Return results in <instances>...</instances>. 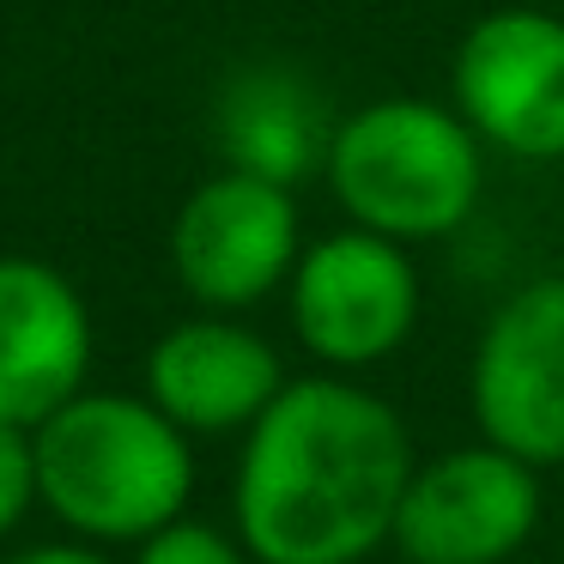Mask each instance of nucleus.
<instances>
[{"label": "nucleus", "mask_w": 564, "mask_h": 564, "mask_svg": "<svg viewBox=\"0 0 564 564\" xmlns=\"http://www.w3.org/2000/svg\"><path fill=\"white\" fill-rule=\"evenodd\" d=\"M406 479L401 413L346 377H304L243 437L237 528L261 564H358L394 534Z\"/></svg>", "instance_id": "nucleus-1"}, {"label": "nucleus", "mask_w": 564, "mask_h": 564, "mask_svg": "<svg viewBox=\"0 0 564 564\" xmlns=\"http://www.w3.org/2000/svg\"><path fill=\"white\" fill-rule=\"evenodd\" d=\"M37 498L86 540H147L195 491V449L152 394L79 389L37 431Z\"/></svg>", "instance_id": "nucleus-2"}, {"label": "nucleus", "mask_w": 564, "mask_h": 564, "mask_svg": "<svg viewBox=\"0 0 564 564\" xmlns=\"http://www.w3.org/2000/svg\"><path fill=\"white\" fill-rule=\"evenodd\" d=\"M328 188L340 213L394 243H431L467 225L486 188V140L455 104L377 98L328 140Z\"/></svg>", "instance_id": "nucleus-3"}, {"label": "nucleus", "mask_w": 564, "mask_h": 564, "mask_svg": "<svg viewBox=\"0 0 564 564\" xmlns=\"http://www.w3.org/2000/svg\"><path fill=\"white\" fill-rule=\"evenodd\" d=\"M292 328L310 358L334 370H365L377 358L401 352L419 322V268L406 243L365 225L328 231L304 243L292 280Z\"/></svg>", "instance_id": "nucleus-4"}, {"label": "nucleus", "mask_w": 564, "mask_h": 564, "mask_svg": "<svg viewBox=\"0 0 564 564\" xmlns=\"http://www.w3.org/2000/svg\"><path fill=\"white\" fill-rule=\"evenodd\" d=\"M304 237L285 183L225 164L171 225V273L200 310H249L292 280Z\"/></svg>", "instance_id": "nucleus-5"}, {"label": "nucleus", "mask_w": 564, "mask_h": 564, "mask_svg": "<svg viewBox=\"0 0 564 564\" xmlns=\"http://www.w3.org/2000/svg\"><path fill=\"white\" fill-rule=\"evenodd\" d=\"M449 104L486 147L522 164L564 159V19L498 7L455 50Z\"/></svg>", "instance_id": "nucleus-6"}, {"label": "nucleus", "mask_w": 564, "mask_h": 564, "mask_svg": "<svg viewBox=\"0 0 564 564\" xmlns=\"http://www.w3.org/2000/svg\"><path fill=\"white\" fill-rule=\"evenodd\" d=\"M540 522L534 462L479 443L413 467L394 510V546L413 564H503Z\"/></svg>", "instance_id": "nucleus-7"}, {"label": "nucleus", "mask_w": 564, "mask_h": 564, "mask_svg": "<svg viewBox=\"0 0 564 564\" xmlns=\"http://www.w3.org/2000/svg\"><path fill=\"white\" fill-rule=\"evenodd\" d=\"M467 394L486 443L534 467L564 462V280H534L491 310Z\"/></svg>", "instance_id": "nucleus-8"}, {"label": "nucleus", "mask_w": 564, "mask_h": 564, "mask_svg": "<svg viewBox=\"0 0 564 564\" xmlns=\"http://www.w3.org/2000/svg\"><path fill=\"white\" fill-rule=\"evenodd\" d=\"M91 310L62 268L0 256V419L37 431L86 389Z\"/></svg>", "instance_id": "nucleus-9"}, {"label": "nucleus", "mask_w": 564, "mask_h": 564, "mask_svg": "<svg viewBox=\"0 0 564 564\" xmlns=\"http://www.w3.org/2000/svg\"><path fill=\"white\" fill-rule=\"evenodd\" d=\"M280 389H285L280 352L256 328L231 322V310H207V316L176 322L147 352L152 406L171 413L188 437L249 431Z\"/></svg>", "instance_id": "nucleus-10"}, {"label": "nucleus", "mask_w": 564, "mask_h": 564, "mask_svg": "<svg viewBox=\"0 0 564 564\" xmlns=\"http://www.w3.org/2000/svg\"><path fill=\"white\" fill-rule=\"evenodd\" d=\"M328 140L334 128L322 122V104L285 67L237 74L219 98V147L237 171L273 176V183L292 188L310 164L328 159Z\"/></svg>", "instance_id": "nucleus-11"}, {"label": "nucleus", "mask_w": 564, "mask_h": 564, "mask_svg": "<svg viewBox=\"0 0 564 564\" xmlns=\"http://www.w3.org/2000/svg\"><path fill=\"white\" fill-rule=\"evenodd\" d=\"M31 503H37V443L31 425L0 419V540L25 522Z\"/></svg>", "instance_id": "nucleus-12"}, {"label": "nucleus", "mask_w": 564, "mask_h": 564, "mask_svg": "<svg viewBox=\"0 0 564 564\" xmlns=\"http://www.w3.org/2000/svg\"><path fill=\"white\" fill-rule=\"evenodd\" d=\"M134 564H249V558L219 534V528L183 522V516H176V522L159 528V534L140 540V558Z\"/></svg>", "instance_id": "nucleus-13"}, {"label": "nucleus", "mask_w": 564, "mask_h": 564, "mask_svg": "<svg viewBox=\"0 0 564 564\" xmlns=\"http://www.w3.org/2000/svg\"><path fill=\"white\" fill-rule=\"evenodd\" d=\"M7 564H110V558L91 552V546H31V552H19V558H7Z\"/></svg>", "instance_id": "nucleus-14"}]
</instances>
